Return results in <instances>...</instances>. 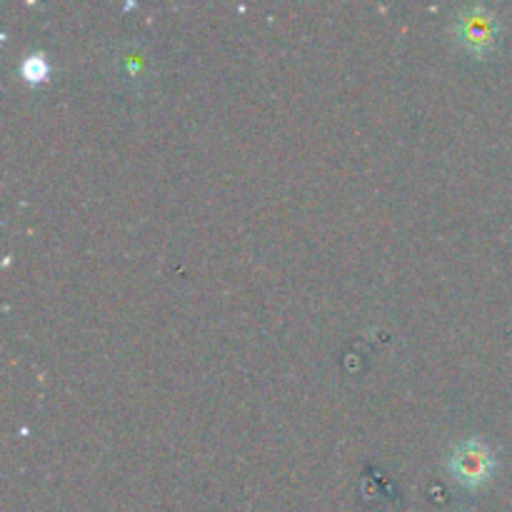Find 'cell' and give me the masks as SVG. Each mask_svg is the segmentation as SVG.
<instances>
[{
	"label": "cell",
	"mask_w": 512,
	"mask_h": 512,
	"mask_svg": "<svg viewBox=\"0 0 512 512\" xmlns=\"http://www.w3.org/2000/svg\"><path fill=\"white\" fill-rule=\"evenodd\" d=\"M448 468L460 485L475 490L493 478L498 458L483 438H470L455 445L448 458Z\"/></svg>",
	"instance_id": "1"
},
{
	"label": "cell",
	"mask_w": 512,
	"mask_h": 512,
	"mask_svg": "<svg viewBox=\"0 0 512 512\" xmlns=\"http://www.w3.org/2000/svg\"><path fill=\"white\" fill-rule=\"evenodd\" d=\"M455 38L465 50L475 55H485L488 50L495 48V38H498V18L493 10L485 5H470V8L460 10V15L453 23Z\"/></svg>",
	"instance_id": "2"
},
{
	"label": "cell",
	"mask_w": 512,
	"mask_h": 512,
	"mask_svg": "<svg viewBox=\"0 0 512 512\" xmlns=\"http://www.w3.org/2000/svg\"><path fill=\"white\" fill-rule=\"evenodd\" d=\"M20 75H23L28 83H43L45 78L50 75V65L48 58L43 53H33L20 63Z\"/></svg>",
	"instance_id": "3"
}]
</instances>
